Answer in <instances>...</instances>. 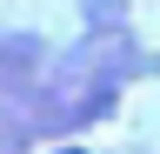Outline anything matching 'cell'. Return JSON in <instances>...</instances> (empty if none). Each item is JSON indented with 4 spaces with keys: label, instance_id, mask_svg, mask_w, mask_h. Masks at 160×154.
<instances>
[{
    "label": "cell",
    "instance_id": "cell-1",
    "mask_svg": "<svg viewBox=\"0 0 160 154\" xmlns=\"http://www.w3.org/2000/svg\"><path fill=\"white\" fill-rule=\"evenodd\" d=\"M60 154H80V147H60Z\"/></svg>",
    "mask_w": 160,
    "mask_h": 154
}]
</instances>
